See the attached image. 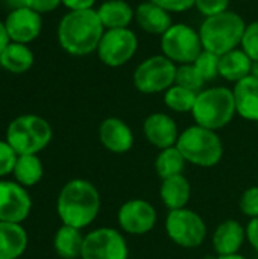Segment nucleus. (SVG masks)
<instances>
[{"label": "nucleus", "mask_w": 258, "mask_h": 259, "mask_svg": "<svg viewBox=\"0 0 258 259\" xmlns=\"http://www.w3.org/2000/svg\"><path fill=\"white\" fill-rule=\"evenodd\" d=\"M100 206L102 199L97 187L82 178L65 182L56 197V214L61 223L81 231L96 222Z\"/></svg>", "instance_id": "obj_1"}, {"label": "nucleus", "mask_w": 258, "mask_h": 259, "mask_svg": "<svg viewBox=\"0 0 258 259\" xmlns=\"http://www.w3.org/2000/svg\"><path fill=\"white\" fill-rule=\"evenodd\" d=\"M105 27L97 11H68L58 23L56 38L59 47L71 56H87L97 50Z\"/></svg>", "instance_id": "obj_2"}, {"label": "nucleus", "mask_w": 258, "mask_h": 259, "mask_svg": "<svg viewBox=\"0 0 258 259\" xmlns=\"http://www.w3.org/2000/svg\"><path fill=\"white\" fill-rule=\"evenodd\" d=\"M245 29V20L233 11L207 17L199 27L202 47L214 55H225L242 44Z\"/></svg>", "instance_id": "obj_3"}, {"label": "nucleus", "mask_w": 258, "mask_h": 259, "mask_svg": "<svg viewBox=\"0 0 258 259\" xmlns=\"http://www.w3.org/2000/svg\"><path fill=\"white\" fill-rule=\"evenodd\" d=\"M236 114L234 94L227 87H211L199 91L192 109L195 124L214 132L228 126Z\"/></svg>", "instance_id": "obj_4"}, {"label": "nucleus", "mask_w": 258, "mask_h": 259, "mask_svg": "<svg viewBox=\"0 0 258 259\" xmlns=\"http://www.w3.org/2000/svg\"><path fill=\"white\" fill-rule=\"evenodd\" d=\"M176 147L187 164L201 168L216 167L224 158V143L217 132L193 124L179 134Z\"/></svg>", "instance_id": "obj_5"}, {"label": "nucleus", "mask_w": 258, "mask_h": 259, "mask_svg": "<svg viewBox=\"0 0 258 259\" xmlns=\"http://www.w3.org/2000/svg\"><path fill=\"white\" fill-rule=\"evenodd\" d=\"M53 129L50 123L36 114L15 117L6 127L5 140L17 155H40L52 141Z\"/></svg>", "instance_id": "obj_6"}, {"label": "nucleus", "mask_w": 258, "mask_h": 259, "mask_svg": "<svg viewBox=\"0 0 258 259\" xmlns=\"http://www.w3.org/2000/svg\"><path fill=\"white\" fill-rule=\"evenodd\" d=\"M164 231L167 238L184 249H196L207 240L205 220L190 208L169 211L164 220Z\"/></svg>", "instance_id": "obj_7"}, {"label": "nucleus", "mask_w": 258, "mask_h": 259, "mask_svg": "<svg viewBox=\"0 0 258 259\" xmlns=\"http://www.w3.org/2000/svg\"><path fill=\"white\" fill-rule=\"evenodd\" d=\"M176 76V65L164 55H154L140 62L134 71L132 82L137 91L143 94L166 93Z\"/></svg>", "instance_id": "obj_8"}, {"label": "nucleus", "mask_w": 258, "mask_h": 259, "mask_svg": "<svg viewBox=\"0 0 258 259\" xmlns=\"http://www.w3.org/2000/svg\"><path fill=\"white\" fill-rule=\"evenodd\" d=\"M161 50L175 64H193L204 50L199 30L184 23H173L161 35Z\"/></svg>", "instance_id": "obj_9"}, {"label": "nucleus", "mask_w": 258, "mask_h": 259, "mask_svg": "<svg viewBox=\"0 0 258 259\" xmlns=\"http://www.w3.org/2000/svg\"><path fill=\"white\" fill-rule=\"evenodd\" d=\"M81 259H129L128 241L120 229L96 228L85 234Z\"/></svg>", "instance_id": "obj_10"}, {"label": "nucleus", "mask_w": 258, "mask_h": 259, "mask_svg": "<svg viewBox=\"0 0 258 259\" xmlns=\"http://www.w3.org/2000/svg\"><path fill=\"white\" fill-rule=\"evenodd\" d=\"M138 49V38L129 29H108L103 32V36L97 47L99 59L111 67L117 68L129 62Z\"/></svg>", "instance_id": "obj_11"}, {"label": "nucleus", "mask_w": 258, "mask_h": 259, "mask_svg": "<svg viewBox=\"0 0 258 259\" xmlns=\"http://www.w3.org/2000/svg\"><path fill=\"white\" fill-rule=\"evenodd\" d=\"M158 222V212L155 206L141 199H128L117 209V225L123 234L141 237L149 234Z\"/></svg>", "instance_id": "obj_12"}, {"label": "nucleus", "mask_w": 258, "mask_h": 259, "mask_svg": "<svg viewBox=\"0 0 258 259\" xmlns=\"http://www.w3.org/2000/svg\"><path fill=\"white\" fill-rule=\"evenodd\" d=\"M29 190L14 179H0V222L21 225L32 211Z\"/></svg>", "instance_id": "obj_13"}, {"label": "nucleus", "mask_w": 258, "mask_h": 259, "mask_svg": "<svg viewBox=\"0 0 258 259\" xmlns=\"http://www.w3.org/2000/svg\"><path fill=\"white\" fill-rule=\"evenodd\" d=\"M3 21L9 39L14 42L30 44L43 32V15L24 5L12 8Z\"/></svg>", "instance_id": "obj_14"}, {"label": "nucleus", "mask_w": 258, "mask_h": 259, "mask_svg": "<svg viewBox=\"0 0 258 259\" xmlns=\"http://www.w3.org/2000/svg\"><path fill=\"white\" fill-rule=\"evenodd\" d=\"M179 134L176 121L166 112H154L143 121V135L146 141L158 150L176 146Z\"/></svg>", "instance_id": "obj_15"}, {"label": "nucleus", "mask_w": 258, "mask_h": 259, "mask_svg": "<svg viewBox=\"0 0 258 259\" xmlns=\"http://www.w3.org/2000/svg\"><path fill=\"white\" fill-rule=\"evenodd\" d=\"M100 144L114 155H125L134 147V132L126 121L119 117H108L99 124Z\"/></svg>", "instance_id": "obj_16"}, {"label": "nucleus", "mask_w": 258, "mask_h": 259, "mask_svg": "<svg viewBox=\"0 0 258 259\" xmlns=\"http://www.w3.org/2000/svg\"><path fill=\"white\" fill-rule=\"evenodd\" d=\"M245 241H246L245 226L234 219H228L220 225H217V228L211 235V246L217 256L240 253V249L243 247Z\"/></svg>", "instance_id": "obj_17"}, {"label": "nucleus", "mask_w": 258, "mask_h": 259, "mask_svg": "<svg viewBox=\"0 0 258 259\" xmlns=\"http://www.w3.org/2000/svg\"><path fill=\"white\" fill-rule=\"evenodd\" d=\"M236 112L248 121L258 123V79L246 76L245 79L234 83L233 88Z\"/></svg>", "instance_id": "obj_18"}, {"label": "nucleus", "mask_w": 258, "mask_h": 259, "mask_svg": "<svg viewBox=\"0 0 258 259\" xmlns=\"http://www.w3.org/2000/svg\"><path fill=\"white\" fill-rule=\"evenodd\" d=\"M137 24L148 33L163 35L172 24V15L154 2H143L135 9Z\"/></svg>", "instance_id": "obj_19"}, {"label": "nucleus", "mask_w": 258, "mask_h": 259, "mask_svg": "<svg viewBox=\"0 0 258 259\" xmlns=\"http://www.w3.org/2000/svg\"><path fill=\"white\" fill-rule=\"evenodd\" d=\"M192 197V185L184 175L161 179L160 199L169 211L187 208Z\"/></svg>", "instance_id": "obj_20"}, {"label": "nucleus", "mask_w": 258, "mask_h": 259, "mask_svg": "<svg viewBox=\"0 0 258 259\" xmlns=\"http://www.w3.org/2000/svg\"><path fill=\"white\" fill-rule=\"evenodd\" d=\"M27 244L29 237L23 225L0 222V259H20Z\"/></svg>", "instance_id": "obj_21"}, {"label": "nucleus", "mask_w": 258, "mask_h": 259, "mask_svg": "<svg viewBox=\"0 0 258 259\" xmlns=\"http://www.w3.org/2000/svg\"><path fill=\"white\" fill-rule=\"evenodd\" d=\"M96 11L105 30L129 27L135 18V11L125 0H105Z\"/></svg>", "instance_id": "obj_22"}, {"label": "nucleus", "mask_w": 258, "mask_h": 259, "mask_svg": "<svg viewBox=\"0 0 258 259\" xmlns=\"http://www.w3.org/2000/svg\"><path fill=\"white\" fill-rule=\"evenodd\" d=\"M84 240L81 229L61 225L53 235V250L61 259H81Z\"/></svg>", "instance_id": "obj_23"}, {"label": "nucleus", "mask_w": 258, "mask_h": 259, "mask_svg": "<svg viewBox=\"0 0 258 259\" xmlns=\"http://www.w3.org/2000/svg\"><path fill=\"white\" fill-rule=\"evenodd\" d=\"M35 55L29 44L11 41L0 55V67L12 74H23L32 68Z\"/></svg>", "instance_id": "obj_24"}, {"label": "nucleus", "mask_w": 258, "mask_h": 259, "mask_svg": "<svg viewBox=\"0 0 258 259\" xmlns=\"http://www.w3.org/2000/svg\"><path fill=\"white\" fill-rule=\"evenodd\" d=\"M251 65L252 59L242 49H234L219 56V76L236 83L251 74Z\"/></svg>", "instance_id": "obj_25"}, {"label": "nucleus", "mask_w": 258, "mask_h": 259, "mask_svg": "<svg viewBox=\"0 0 258 259\" xmlns=\"http://www.w3.org/2000/svg\"><path fill=\"white\" fill-rule=\"evenodd\" d=\"M12 178L27 190L38 185L44 178V164L40 155H18Z\"/></svg>", "instance_id": "obj_26"}, {"label": "nucleus", "mask_w": 258, "mask_h": 259, "mask_svg": "<svg viewBox=\"0 0 258 259\" xmlns=\"http://www.w3.org/2000/svg\"><path fill=\"white\" fill-rule=\"evenodd\" d=\"M186 164L187 162L184 156L181 155L178 147L173 146V147H167L158 152V155L155 156L154 168L160 179H166V178H172L176 175H182Z\"/></svg>", "instance_id": "obj_27"}, {"label": "nucleus", "mask_w": 258, "mask_h": 259, "mask_svg": "<svg viewBox=\"0 0 258 259\" xmlns=\"http://www.w3.org/2000/svg\"><path fill=\"white\" fill-rule=\"evenodd\" d=\"M196 96H198V93L173 83L164 93L163 100H164V105L173 112H178V114L190 112L192 114V109H193L195 102H196Z\"/></svg>", "instance_id": "obj_28"}, {"label": "nucleus", "mask_w": 258, "mask_h": 259, "mask_svg": "<svg viewBox=\"0 0 258 259\" xmlns=\"http://www.w3.org/2000/svg\"><path fill=\"white\" fill-rule=\"evenodd\" d=\"M175 83L179 87H184L190 91L199 93L204 90L205 80L196 70L193 64H182L176 67V76H175Z\"/></svg>", "instance_id": "obj_29"}, {"label": "nucleus", "mask_w": 258, "mask_h": 259, "mask_svg": "<svg viewBox=\"0 0 258 259\" xmlns=\"http://www.w3.org/2000/svg\"><path fill=\"white\" fill-rule=\"evenodd\" d=\"M193 65L205 82L214 80L219 76V55H214L208 50H202Z\"/></svg>", "instance_id": "obj_30"}, {"label": "nucleus", "mask_w": 258, "mask_h": 259, "mask_svg": "<svg viewBox=\"0 0 258 259\" xmlns=\"http://www.w3.org/2000/svg\"><path fill=\"white\" fill-rule=\"evenodd\" d=\"M239 208L245 217L257 219L258 217V185L249 187L248 190L243 191L239 200Z\"/></svg>", "instance_id": "obj_31"}, {"label": "nucleus", "mask_w": 258, "mask_h": 259, "mask_svg": "<svg viewBox=\"0 0 258 259\" xmlns=\"http://www.w3.org/2000/svg\"><path fill=\"white\" fill-rule=\"evenodd\" d=\"M17 158L18 155L11 144L6 140H0V179H6L9 175H12Z\"/></svg>", "instance_id": "obj_32"}, {"label": "nucleus", "mask_w": 258, "mask_h": 259, "mask_svg": "<svg viewBox=\"0 0 258 259\" xmlns=\"http://www.w3.org/2000/svg\"><path fill=\"white\" fill-rule=\"evenodd\" d=\"M240 47L252 61H258V20L246 24Z\"/></svg>", "instance_id": "obj_33"}, {"label": "nucleus", "mask_w": 258, "mask_h": 259, "mask_svg": "<svg viewBox=\"0 0 258 259\" xmlns=\"http://www.w3.org/2000/svg\"><path fill=\"white\" fill-rule=\"evenodd\" d=\"M230 2L231 0H196L195 6L207 18V17H213V15L228 11Z\"/></svg>", "instance_id": "obj_34"}, {"label": "nucleus", "mask_w": 258, "mask_h": 259, "mask_svg": "<svg viewBox=\"0 0 258 259\" xmlns=\"http://www.w3.org/2000/svg\"><path fill=\"white\" fill-rule=\"evenodd\" d=\"M23 5L30 8L32 11L44 15V14L56 11L59 8V5H62V3H61V0H24Z\"/></svg>", "instance_id": "obj_35"}, {"label": "nucleus", "mask_w": 258, "mask_h": 259, "mask_svg": "<svg viewBox=\"0 0 258 259\" xmlns=\"http://www.w3.org/2000/svg\"><path fill=\"white\" fill-rule=\"evenodd\" d=\"M167 12H186L195 6L196 0H151Z\"/></svg>", "instance_id": "obj_36"}, {"label": "nucleus", "mask_w": 258, "mask_h": 259, "mask_svg": "<svg viewBox=\"0 0 258 259\" xmlns=\"http://www.w3.org/2000/svg\"><path fill=\"white\" fill-rule=\"evenodd\" d=\"M245 231H246V241L258 253V217L257 219H251L246 223Z\"/></svg>", "instance_id": "obj_37"}, {"label": "nucleus", "mask_w": 258, "mask_h": 259, "mask_svg": "<svg viewBox=\"0 0 258 259\" xmlns=\"http://www.w3.org/2000/svg\"><path fill=\"white\" fill-rule=\"evenodd\" d=\"M61 3L68 11H84V9H93L96 0H61Z\"/></svg>", "instance_id": "obj_38"}, {"label": "nucleus", "mask_w": 258, "mask_h": 259, "mask_svg": "<svg viewBox=\"0 0 258 259\" xmlns=\"http://www.w3.org/2000/svg\"><path fill=\"white\" fill-rule=\"evenodd\" d=\"M9 42H11V39H9V35H8L5 21L0 20V55H2V52L6 49V46H8Z\"/></svg>", "instance_id": "obj_39"}, {"label": "nucleus", "mask_w": 258, "mask_h": 259, "mask_svg": "<svg viewBox=\"0 0 258 259\" xmlns=\"http://www.w3.org/2000/svg\"><path fill=\"white\" fill-rule=\"evenodd\" d=\"M251 76L257 77L258 79V61H252V65H251Z\"/></svg>", "instance_id": "obj_40"}, {"label": "nucleus", "mask_w": 258, "mask_h": 259, "mask_svg": "<svg viewBox=\"0 0 258 259\" xmlns=\"http://www.w3.org/2000/svg\"><path fill=\"white\" fill-rule=\"evenodd\" d=\"M216 259H248L246 256L240 255V253H236V255H228V256H217Z\"/></svg>", "instance_id": "obj_41"}]
</instances>
